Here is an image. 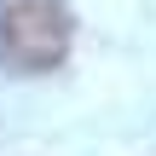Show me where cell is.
<instances>
[{
	"mask_svg": "<svg viewBox=\"0 0 156 156\" xmlns=\"http://www.w3.org/2000/svg\"><path fill=\"white\" fill-rule=\"evenodd\" d=\"M75 17L64 0H0V69L46 75L69 58Z\"/></svg>",
	"mask_w": 156,
	"mask_h": 156,
	"instance_id": "cell-1",
	"label": "cell"
}]
</instances>
